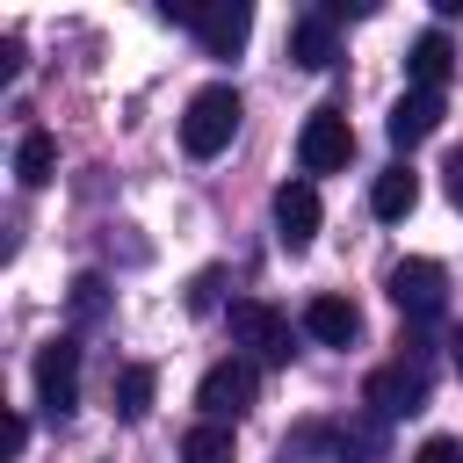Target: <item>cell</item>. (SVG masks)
I'll return each mask as SVG.
<instances>
[{"mask_svg":"<svg viewBox=\"0 0 463 463\" xmlns=\"http://www.w3.org/2000/svg\"><path fill=\"white\" fill-rule=\"evenodd\" d=\"M449 203H456V210H463V145H456V152H449Z\"/></svg>","mask_w":463,"mask_h":463,"instance_id":"44dd1931","label":"cell"},{"mask_svg":"<svg viewBox=\"0 0 463 463\" xmlns=\"http://www.w3.org/2000/svg\"><path fill=\"white\" fill-rule=\"evenodd\" d=\"M427 383H434V369H427V354L405 340V354L369 376V412H376V420H405V412L427 405Z\"/></svg>","mask_w":463,"mask_h":463,"instance_id":"6da1fadb","label":"cell"},{"mask_svg":"<svg viewBox=\"0 0 463 463\" xmlns=\"http://www.w3.org/2000/svg\"><path fill=\"white\" fill-rule=\"evenodd\" d=\"M152 391H159V369H152V362H123V369H116V383H109L116 420H130V427H137V420L152 412Z\"/></svg>","mask_w":463,"mask_h":463,"instance_id":"5bb4252c","label":"cell"},{"mask_svg":"<svg viewBox=\"0 0 463 463\" xmlns=\"http://www.w3.org/2000/svg\"><path fill=\"white\" fill-rule=\"evenodd\" d=\"M101 289H109L101 275H80V282H72V311H80V318H101V304H109Z\"/></svg>","mask_w":463,"mask_h":463,"instance_id":"d6986e66","label":"cell"},{"mask_svg":"<svg viewBox=\"0 0 463 463\" xmlns=\"http://www.w3.org/2000/svg\"><path fill=\"white\" fill-rule=\"evenodd\" d=\"M441 297H449L441 260L412 253V260H398V268H391V304H398L405 318H434V311H441Z\"/></svg>","mask_w":463,"mask_h":463,"instance_id":"8992f818","label":"cell"},{"mask_svg":"<svg viewBox=\"0 0 463 463\" xmlns=\"http://www.w3.org/2000/svg\"><path fill=\"white\" fill-rule=\"evenodd\" d=\"M412 203H420V174H412V166H383L376 188H369V210H376L383 224H398V217H412Z\"/></svg>","mask_w":463,"mask_h":463,"instance_id":"9a60e30c","label":"cell"},{"mask_svg":"<svg viewBox=\"0 0 463 463\" xmlns=\"http://www.w3.org/2000/svg\"><path fill=\"white\" fill-rule=\"evenodd\" d=\"M181 463H232V427L224 420H203L181 434Z\"/></svg>","mask_w":463,"mask_h":463,"instance_id":"ac0fdd59","label":"cell"},{"mask_svg":"<svg viewBox=\"0 0 463 463\" xmlns=\"http://www.w3.org/2000/svg\"><path fill=\"white\" fill-rule=\"evenodd\" d=\"M275 239H282V253H304L318 239V188L311 181H282L275 188Z\"/></svg>","mask_w":463,"mask_h":463,"instance_id":"ba28073f","label":"cell"},{"mask_svg":"<svg viewBox=\"0 0 463 463\" xmlns=\"http://www.w3.org/2000/svg\"><path fill=\"white\" fill-rule=\"evenodd\" d=\"M36 405L65 420L80 405V340H43L36 347Z\"/></svg>","mask_w":463,"mask_h":463,"instance_id":"5b68a950","label":"cell"},{"mask_svg":"<svg viewBox=\"0 0 463 463\" xmlns=\"http://www.w3.org/2000/svg\"><path fill=\"white\" fill-rule=\"evenodd\" d=\"M58 174V137L51 130H22V145H14V181L22 188H43Z\"/></svg>","mask_w":463,"mask_h":463,"instance_id":"2e32d148","label":"cell"},{"mask_svg":"<svg viewBox=\"0 0 463 463\" xmlns=\"http://www.w3.org/2000/svg\"><path fill=\"white\" fill-rule=\"evenodd\" d=\"M232 347H246L253 362L282 369V362H289V318H282L275 304H260V297H239V304H232Z\"/></svg>","mask_w":463,"mask_h":463,"instance_id":"3957f363","label":"cell"},{"mask_svg":"<svg viewBox=\"0 0 463 463\" xmlns=\"http://www.w3.org/2000/svg\"><path fill=\"white\" fill-rule=\"evenodd\" d=\"M297 159H304V174H340V166L354 159L347 116H340V109H311L304 130H297Z\"/></svg>","mask_w":463,"mask_h":463,"instance_id":"277c9868","label":"cell"},{"mask_svg":"<svg viewBox=\"0 0 463 463\" xmlns=\"http://www.w3.org/2000/svg\"><path fill=\"white\" fill-rule=\"evenodd\" d=\"M246 36H253V7H246V0H210V7H195V43H203L210 58H232Z\"/></svg>","mask_w":463,"mask_h":463,"instance_id":"9c48e42d","label":"cell"},{"mask_svg":"<svg viewBox=\"0 0 463 463\" xmlns=\"http://www.w3.org/2000/svg\"><path fill=\"white\" fill-rule=\"evenodd\" d=\"M412 463H463V441H456V434H427Z\"/></svg>","mask_w":463,"mask_h":463,"instance_id":"ffe728a7","label":"cell"},{"mask_svg":"<svg viewBox=\"0 0 463 463\" xmlns=\"http://www.w3.org/2000/svg\"><path fill=\"white\" fill-rule=\"evenodd\" d=\"M333 449H340V463H383V420H376V412L347 420V427L333 434Z\"/></svg>","mask_w":463,"mask_h":463,"instance_id":"e0dca14e","label":"cell"},{"mask_svg":"<svg viewBox=\"0 0 463 463\" xmlns=\"http://www.w3.org/2000/svg\"><path fill=\"white\" fill-rule=\"evenodd\" d=\"M456 376H463V326H456Z\"/></svg>","mask_w":463,"mask_h":463,"instance_id":"7402d4cb","label":"cell"},{"mask_svg":"<svg viewBox=\"0 0 463 463\" xmlns=\"http://www.w3.org/2000/svg\"><path fill=\"white\" fill-rule=\"evenodd\" d=\"M239 87H203L195 101H188V116H181V145L195 152V159H217L224 145H232V130H239Z\"/></svg>","mask_w":463,"mask_h":463,"instance_id":"7a4b0ae2","label":"cell"},{"mask_svg":"<svg viewBox=\"0 0 463 463\" xmlns=\"http://www.w3.org/2000/svg\"><path fill=\"white\" fill-rule=\"evenodd\" d=\"M253 391H260V376H253V362H217L203 383H195V405H203V420H239L246 405H253Z\"/></svg>","mask_w":463,"mask_h":463,"instance_id":"52a82bcc","label":"cell"},{"mask_svg":"<svg viewBox=\"0 0 463 463\" xmlns=\"http://www.w3.org/2000/svg\"><path fill=\"white\" fill-rule=\"evenodd\" d=\"M434 130H441V94H398V109H391V145L412 152V145L434 137Z\"/></svg>","mask_w":463,"mask_h":463,"instance_id":"4fadbf2b","label":"cell"},{"mask_svg":"<svg viewBox=\"0 0 463 463\" xmlns=\"http://www.w3.org/2000/svg\"><path fill=\"white\" fill-rule=\"evenodd\" d=\"M304 333L326 340V347H354V340H362V311H354L347 297H311V304H304Z\"/></svg>","mask_w":463,"mask_h":463,"instance_id":"8fae6325","label":"cell"},{"mask_svg":"<svg viewBox=\"0 0 463 463\" xmlns=\"http://www.w3.org/2000/svg\"><path fill=\"white\" fill-rule=\"evenodd\" d=\"M289 58H297V65H311V72H326V65L340 58V43H333V14H326V7L297 14V29H289Z\"/></svg>","mask_w":463,"mask_h":463,"instance_id":"7c38bea8","label":"cell"},{"mask_svg":"<svg viewBox=\"0 0 463 463\" xmlns=\"http://www.w3.org/2000/svg\"><path fill=\"white\" fill-rule=\"evenodd\" d=\"M405 72H412V94H441V87H449V72H456V43H449L441 29L412 36V51H405Z\"/></svg>","mask_w":463,"mask_h":463,"instance_id":"30bf717a","label":"cell"}]
</instances>
